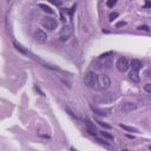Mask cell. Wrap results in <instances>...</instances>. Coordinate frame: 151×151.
<instances>
[{
  "mask_svg": "<svg viewBox=\"0 0 151 151\" xmlns=\"http://www.w3.org/2000/svg\"><path fill=\"white\" fill-rule=\"evenodd\" d=\"M116 100V94L112 92H105L103 94H99L97 97H93V101L96 104H100V105H106V104H111Z\"/></svg>",
  "mask_w": 151,
  "mask_h": 151,
  "instance_id": "obj_1",
  "label": "cell"
},
{
  "mask_svg": "<svg viewBox=\"0 0 151 151\" xmlns=\"http://www.w3.org/2000/svg\"><path fill=\"white\" fill-rule=\"evenodd\" d=\"M111 85V79L106 74H100L97 77V84L94 86V90L97 91H105Z\"/></svg>",
  "mask_w": 151,
  "mask_h": 151,
  "instance_id": "obj_2",
  "label": "cell"
},
{
  "mask_svg": "<svg viewBox=\"0 0 151 151\" xmlns=\"http://www.w3.org/2000/svg\"><path fill=\"white\" fill-rule=\"evenodd\" d=\"M97 77H98V76L94 72H87L84 77V84L86 85L89 89L94 90V86H96V84H97Z\"/></svg>",
  "mask_w": 151,
  "mask_h": 151,
  "instance_id": "obj_3",
  "label": "cell"
},
{
  "mask_svg": "<svg viewBox=\"0 0 151 151\" xmlns=\"http://www.w3.org/2000/svg\"><path fill=\"white\" fill-rule=\"evenodd\" d=\"M73 34V26L72 25H65L60 31V34H59V39L61 41H66L71 38V35Z\"/></svg>",
  "mask_w": 151,
  "mask_h": 151,
  "instance_id": "obj_4",
  "label": "cell"
},
{
  "mask_svg": "<svg viewBox=\"0 0 151 151\" xmlns=\"http://www.w3.org/2000/svg\"><path fill=\"white\" fill-rule=\"evenodd\" d=\"M41 25L44 28H47V30H50V31H53L54 28H57L58 23H57L53 18L45 17V18H42V20H41Z\"/></svg>",
  "mask_w": 151,
  "mask_h": 151,
  "instance_id": "obj_5",
  "label": "cell"
},
{
  "mask_svg": "<svg viewBox=\"0 0 151 151\" xmlns=\"http://www.w3.org/2000/svg\"><path fill=\"white\" fill-rule=\"evenodd\" d=\"M116 66H117V70L119 72H126L130 67V64L125 57H120L117 60V63H116Z\"/></svg>",
  "mask_w": 151,
  "mask_h": 151,
  "instance_id": "obj_6",
  "label": "cell"
},
{
  "mask_svg": "<svg viewBox=\"0 0 151 151\" xmlns=\"http://www.w3.org/2000/svg\"><path fill=\"white\" fill-rule=\"evenodd\" d=\"M99 61H100V65L104 68H111L113 66V53L110 54V56L99 57Z\"/></svg>",
  "mask_w": 151,
  "mask_h": 151,
  "instance_id": "obj_7",
  "label": "cell"
},
{
  "mask_svg": "<svg viewBox=\"0 0 151 151\" xmlns=\"http://www.w3.org/2000/svg\"><path fill=\"white\" fill-rule=\"evenodd\" d=\"M34 39H35V41L39 42V44H44L47 39V34L42 30H37L34 32Z\"/></svg>",
  "mask_w": 151,
  "mask_h": 151,
  "instance_id": "obj_8",
  "label": "cell"
},
{
  "mask_svg": "<svg viewBox=\"0 0 151 151\" xmlns=\"http://www.w3.org/2000/svg\"><path fill=\"white\" fill-rule=\"evenodd\" d=\"M120 109L123 112H132L137 109V104L132 103V101H124V103H122Z\"/></svg>",
  "mask_w": 151,
  "mask_h": 151,
  "instance_id": "obj_9",
  "label": "cell"
},
{
  "mask_svg": "<svg viewBox=\"0 0 151 151\" xmlns=\"http://www.w3.org/2000/svg\"><path fill=\"white\" fill-rule=\"evenodd\" d=\"M129 78L132 80L133 83H138L141 80V77H139V71L138 70H133L132 68L129 73Z\"/></svg>",
  "mask_w": 151,
  "mask_h": 151,
  "instance_id": "obj_10",
  "label": "cell"
},
{
  "mask_svg": "<svg viewBox=\"0 0 151 151\" xmlns=\"http://www.w3.org/2000/svg\"><path fill=\"white\" fill-rule=\"evenodd\" d=\"M142 66H143V63H142L141 60H138V59H132L131 60V67L133 68V70H141Z\"/></svg>",
  "mask_w": 151,
  "mask_h": 151,
  "instance_id": "obj_11",
  "label": "cell"
},
{
  "mask_svg": "<svg viewBox=\"0 0 151 151\" xmlns=\"http://www.w3.org/2000/svg\"><path fill=\"white\" fill-rule=\"evenodd\" d=\"M86 131L89 132L90 134H92V136H97V131H96V129H94L93 125L90 124L89 120H86Z\"/></svg>",
  "mask_w": 151,
  "mask_h": 151,
  "instance_id": "obj_12",
  "label": "cell"
},
{
  "mask_svg": "<svg viewBox=\"0 0 151 151\" xmlns=\"http://www.w3.org/2000/svg\"><path fill=\"white\" fill-rule=\"evenodd\" d=\"M38 6H39V8H41L42 11H44V12H46V13H48V14H53V13H54V12H53V9H52L50 6H47L46 4H39V5H38Z\"/></svg>",
  "mask_w": 151,
  "mask_h": 151,
  "instance_id": "obj_13",
  "label": "cell"
},
{
  "mask_svg": "<svg viewBox=\"0 0 151 151\" xmlns=\"http://www.w3.org/2000/svg\"><path fill=\"white\" fill-rule=\"evenodd\" d=\"M91 110L93 111L96 115H98V116H106L107 113L105 112V111H103V110H99V109H97V107H94V106H92L91 105Z\"/></svg>",
  "mask_w": 151,
  "mask_h": 151,
  "instance_id": "obj_14",
  "label": "cell"
},
{
  "mask_svg": "<svg viewBox=\"0 0 151 151\" xmlns=\"http://www.w3.org/2000/svg\"><path fill=\"white\" fill-rule=\"evenodd\" d=\"M120 127H122L123 130H125V131H127V132H138V130L134 129V127L126 126V125H123V124H120Z\"/></svg>",
  "mask_w": 151,
  "mask_h": 151,
  "instance_id": "obj_15",
  "label": "cell"
},
{
  "mask_svg": "<svg viewBox=\"0 0 151 151\" xmlns=\"http://www.w3.org/2000/svg\"><path fill=\"white\" fill-rule=\"evenodd\" d=\"M13 45L15 46V48L18 50V51H20V52H21V53H24V54H27V53H28V52L26 51V50H24V48H23V46H21V45H19L18 42L14 41V42H13Z\"/></svg>",
  "mask_w": 151,
  "mask_h": 151,
  "instance_id": "obj_16",
  "label": "cell"
},
{
  "mask_svg": "<svg viewBox=\"0 0 151 151\" xmlns=\"http://www.w3.org/2000/svg\"><path fill=\"white\" fill-rule=\"evenodd\" d=\"M96 123H98V125H100V126H101V127H104V129H109V130L111 129V125L106 124V123L101 122V120H96Z\"/></svg>",
  "mask_w": 151,
  "mask_h": 151,
  "instance_id": "obj_17",
  "label": "cell"
},
{
  "mask_svg": "<svg viewBox=\"0 0 151 151\" xmlns=\"http://www.w3.org/2000/svg\"><path fill=\"white\" fill-rule=\"evenodd\" d=\"M100 134L104 137V138H107V139H113V136L109 132H105V131H100Z\"/></svg>",
  "mask_w": 151,
  "mask_h": 151,
  "instance_id": "obj_18",
  "label": "cell"
},
{
  "mask_svg": "<svg viewBox=\"0 0 151 151\" xmlns=\"http://www.w3.org/2000/svg\"><path fill=\"white\" fill-rule=\"evenodd\" d=\"M144 91H145L146 93H151V84L150 83H148V84L144 85Z\"/></svg>",
  "mask_w": 151,
  "mask_h": 151,
  "instance_id": "obj_19",
  "label": "cell"
},
{
  "mask_svg": "<svg viewBox=\"0 0 151 151\" xmlns=\"http://www.w3.org/2000/svg\"><path fill=\"white\" fill-rule=\"evenodd\" d=\"M116 4H117V0H107V2H106L107 7H113Z\"/></svg>",
  "mask_w": 151,
  "mask_h": 151,
  "instance_id": "obj_20",
  "label": "cell"
},
{
  "mask_svg": "<svg viewBox=\"0 0 151 151\" xmlns=\"http://www.w3.org/2000/svg\"><path fill=\"white\" fill-rule=\"evenodd\" d=\"M117 17H118V13H117V12H112V13L110 14V21H112L113 19H116Z\"/></svg>",
  "mask_w": 151,
  "mask_h": 151,
  "instance_id": "obj_21",
  "label": "cell"
},
{
  "mask_svg": "<svg viewBox=\"0 0 151 151\" xmlns=\"http://www.w3.org/2000/svg\"><path fill=\"white\" fill-rule=\"evenodd\" d=\"M50 2H52L56 6H60L61 5V0H50Z\"/></svg>",
  "mask_w": 151,
  "mask_h": 151,
  "instance_id": "obj_22",
  "label": "cell"
},
{
  "mask_svg": "<svg viewBox=\"0 0 151 151\" xmlns=\"http://www.w3.org/2000/svg\"><path fill=\"white\" fill-rule=\"evenodd\" d=\"M138 30H142V31H145V32H149V31H150V28H149V26L143 25V26H141V27H138Z\"/></svg>",
  "mask_w": 151,
  "mask_h": 151,
  "instance_id": "obj_23",
  "label": "cell"
},
{
  "mask_svg": "<svg viewBox=\"0 0 151 151\" xmlns=\"http://www.w3.org/2000/svg\"><path fill=\"white\" fill-rule=\"evenodd\" d=\"M125 25H126V23H125V21H119V23H118L116 26H117V27H122V26H125Z\"/></svg>",
  "mask_w": 151,
  "mask_h": 151,
  "instance_id": "obj_24",
  "label": "cell"
},
{
  "mask_svg": "<svg viewBox=\"0 0 151 151\" xmlns=\"http://www.w3.org/2000/svg\"><path fill=\"white\" fill-rule=\"evenodd\" d=\"M145 7H150V2H149V1H148V2H146V5H145Z\"/></svg>",
  "mask_w": 151,
  "mask_h": 151,
  "instance_id": "obj_25",
  "label": "cell"
}]
</instances>
